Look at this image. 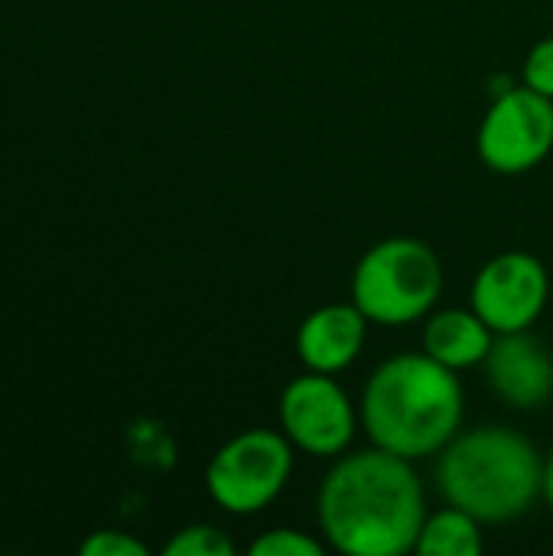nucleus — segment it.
I'll return each instance as SVG.
<instances>
[{
  "label": "nucleus",
  "mask_w": 553,
  "mask_h": 556,
  "mask_svg": "<svg viewBox=\"0 0 553 556\" xmlns=\"http://www.w3.org/2000/svg\"><path fill=\"white\" fill-rule=\"evenodd\" d=\"M544 498H548V505H551L553 511V453L551 459L544 463Z\"/></svg>",
  "instance_id": "17"
},
{
  "label": "nucleus",
  "mask_w": 553,
  "mask_h": 556,
  "mask_svg": "<svg viewBox=\"0 0 553 556\" xmlns=\"http://www.w3.org/2000/svg\"><path fill=\"white\" fill-rule=\"evenodd\" d=\"M437 489L479 525H508L544 495V463L518 430L479 427L440 450Z\"/></svg>",
  "instance_id": "3"
},
{
  "label": "nucleus",
  "mask_w": 553,
  "mask_h": 556,
  "mask_svg": "<svg viewBox=\"0 0 553 556\" xmlns=\"http://www.w3.org/2000/svg\"><path fill=\"white\" fill-rule=\"evenodd\" d=\"M293 472V443L287 433L244 430L228 440L209 463L205 489L228 515L264 511L287 485Z\"/></svg>",
  "instance_id": "5"
},
{
  "label": "nucleus",
  "mask_w": 553,
  "mask_h": 556,
  "mask_svg": "<svg viewBox=\"0 0 553 556\" xmlns=\"http://www.w3.org/2000/svg\"><path fill=\"white\" fill-rule=\"evenodd\" d=\"M420 556H479L482 554V531L473 515L463 508H447L433 518L424 521L420 541H417Z\"/></svg>",
  "instance_id": "12"
},
{
  "label": "nucleus",
  "mask_w": 553,
  "mask_h": 556,
  "mask_svg": "<svg viewBox=\"0 0 553 556\" xmlns=\"http://www.w3.org/2000/svg\"><path fill=\"white\" fill-rule=\"evenodd\" d=\"M365 336L368 316L355 303H329L303 319L297 332V352L310 371L336 375L359 358Z\"/></svg>",
  "instance_id": "10"
},
{
  "label": "nucleus",
  "mask_w": 553,
  "mask_h": 556,
  "mask_svg": "<svg viewBox=\"0 0 553 556\" xmlns=\"http://www.w3.org/2000/svg\"><path fill=\"white\" fill-rule=\"evenodd\" d=\"M251 556H323V544L303 531L277 528L251 544Z\"/></svg>",
  "instance_id": "14"
},
{
  "label": "nucleus",
  "mask_w": 553,
  "mask_h": 556,
  "mask_svg": "<svg viewBox=\"0 0 553 556\" xmlns=\"http://www.w3.org/2000/svg\"><path fill=\"white\" fill-rule=\"evenodd\" d=\"M551 296V277L535 254L505 251L492 257L473 283V309L482 323L502 332H525L544 313Z\"/></svg>",
  "instance_id": "8"
},
{
  "label": "nucleus",
  "mask_w": 553,
  "mask_h": 556,
  "mask_svg": "<svg viewBox=\"0 0 553 556\" xmlns=\"http://www.w3.org/2000/svg\"><path fill=\"white\" fill-rule=\"evenodd\" d=\"M280 427L297 450L332 459L342 456L355 437V410L332 375L310 371L284 388Z\"/></svg>",
  "instance_id": "7"
},
{
  "label": "nucleus",
  "mask_w": 553,
  "mask_h": 556,
  "mask_svg": "<svg viewBox=\"0 0 553 556\" xmlns=\"http://www.w3.org/2000/svg\"><path fill=\"white\" fill-rule=\"evenodd\" d=\"M460 378L427 352L385 362L362 394V424L372 443L411 463L437 456L460 433Z\"/></svg>",
  "instance_id": "2"
},
{
  "label": "nucleus",
  "mask_w": 553,
  "mask_h": 556,
  "mask_svg": "<svg viewBox=\"0 0 553 556\" xmlns=\"http://www.w3.org/2000/svg\"><path fill=\"white\" fill-rule=\"evenodd\" d=\"M525 85L553 98V36H544L525 59Z\"/></svg>",
  "instance_id": "16"
},
{
  "label": "nucleus",
  "mask_w": 553,
  "mask_h": 556,
  "mask_svg": "<svg viewBox=\"0 0 553 556\" xmlns=\"http://www.w3.org/2000/svg\"><path fill=\"white\" fill-rule=\"evenodd\" d=\"M482 365L492 391L518 410L544 407L553 397V358L528 329L502 332Z\"/></svg>",
  "instance_id": "9"
},
{
  "label": "nucleus",
  "mask_w": 553,
  "mask_h": 556,
  "mask_svg": "<svg viewBox=\"0 0 553 556\" xmlns=\"http://www.w3.org/2000/svg\"><path fill=\"white\" fill-rule=\"evenodd\" d=\"M443 290V267L420 238H385L368 248L352 274V303L378 326H411L427 316Z\"/></svg>",
  "instance_id": "4"
},
{
  "label": "nucleus",
  "mask_w": 553,
  "mask_h": 556,
  "mask_svg": "<svg viewBox=\"0 0 553 556\" xmlns=\"http://www.w3.org/2000/svg\"><path fill=\"white\" fill-rule=\"evenodd\" d=\"M166 556H231L235 544L215 525H189L163 547Z\"/></svg>",
  "instance_id": "13"
},
{
  "label": "nucleus",
  "mask_w": 553,
  "mask_h": 556,
  "mask_svg": "<svg viewBox=\"0 0 553 556\" xmlns=\"http://www.w3.org/2000/svg\"><path fill=\"white\" fill-rule=\"evenodd\" d=\"M492 342L495 332L476 309H443L424 326V352L453 371L482 365Z\"/></svg>",
  "instance_id": "11"
},
{
  "label": "nucleus",
  "mask_w": 553,
  "mask_h": 556,
  "mask_svg": "<svg viewBox=\"0 0 553 556\" xmlns=\"http://www.w3.org/2000/svg\"><path fill=\"white\" fill-rule=\"evenodd\" d=\"M316 511L329 547L349 556L411 554L427 521L411 459L381 446L342 456L319 489Z\"/></svg>",
  "instance_id": "1"
},
{
  "label": "nucleus",
  "mask_w": 553,
  "mask_h": 556,
  "mask_svg": "<svg viewBox=\"0 0 553 556\" xmlns=\"http://www.w3.org/2000/svg\"><path fill=\"white\" fill-rule=\"evenodd\" d=\"M553 150V98L535 88L502 91L482 117L479 156L502 176L535 169Z\"/></svg>",
  "instance_id": "6"
},
{
  "label": "nucleus",
  "mask_w": 553,
  "mask_h": 556,
  "mask_svg": "<svg viewBox=\"0 0 553 556\" xmlns=\"http://www.w3.org/2000/svg\"><path fill=\"white\" fill-rule=\"evenodd\" d=\"M81 556H147V544H140L137 538L124 534V531H98L91 538L81 541L78 547Z\"/></svg>",
  "instance_id": "15"
}]
</instances>
